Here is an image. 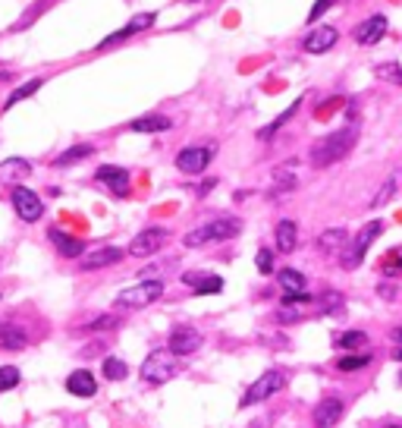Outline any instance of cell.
I'll list each match as a JSON object with an SVG mask.
<instances>
[{"label":"cell","mask_w":402,"mask_h":428,"mask_svg":"<svg viewBox=\"0 0 402 428\" xmlns=\"http://www.w3.org/2000/svg\"><path fill=\"white\" fill-rule=\"evenodd\" d=\"M355 142H358V129L355 126H345V129H336V132H330V136L318 138V142L311 145V151H308V157H311L314 167H330V164L343 161V157L355 148Z\"/></svg>","instance_id":"6da1fadb"},{"label":"cell","mask_w":402,"mask_h":428,"mask_svg":"<svg viewBox=\"0 0 402 428\" xmlns=\"http://www.w3.org/2000/svg\"><path fill=\"white\" fill-rule=\"evenodd\" d=\"M239 230H242V220L239 217H217V220H211V224H204V227L188 230L182 243H186L188 249H195V245L214 243V239H232V236H239Z\"/></svg>","instance_id":"7a4b0ae2"},{"label":"cell","mask_w":402,"mask_h":428,"mask_svg":"<svg viewBox=\"0 0 402 428\" xmlns=\"http://www.w3.org/2000/svg\"><path fill=\"white\" fill-rule=\"evenodd\" d=\"M383 233V220H371V224H364L362 230L355 233V239H352V245L343 252V258H339V264H343L345 271L358 268V264L364 262V252L371 249V243H374L377 236Z\"/></svg>","instance_id":"3957f363"},{"label":"cell","mask_w":402,"mask_h":428,"mask_svg":"<svg viewBox=\"0 0 402 428\" xmlns=\"http://www.w3.org/2000/svg\"><path fill=\"white\" fill-rule=\"evenodd\" d=\"M163 296V283L161 280H142L135 287H126L117 293V306L119 308H144L151 302H157Z\"/></svg>","instance_id":"277c9868"},{"label":"cell","mask_w":402,"mask_h":428,"mask_svg":"<svg viewBox=\"0 0 402 428\" xmlns=\"http://www.w3.org/2000/svg\"><path fill=\"white\" fill-rule=\"evenodd\" d=\"M176 375V352L170 350H154L148 359L142 362V378L148 384H167Z\"/></svg>","instance_id":"5b68a950"},{"label":"cell","mask_w":402,"mask_h":428,"mask_svg":"<svg viewBox=\"0 0 402 428\" xmlns=\"http://www.w3.org/2000/svg\"><path fill=\"white\" fill-rule=\"evenodd\" d=\"M286 384V378H283V371H276V369H270V371H264L261 378H255V384H251L248 390H245V397H242V406H251V403H261V400H267V397H274L276 390Z\"/></svg>","instance_id":"8992f818"},{"label":"cell","mask_w":402,"mask_h":428,"mask_svg":"<svg viewBox=\"0 0 402 428\" xmlns=\"http://www.w3.org/2000/svg\"><path fill=\"white\" fill-rule=\"evenodd\" d=\"M211 157H214V145H188V148H182L176 155V167L182 173H201L211 164Z\"/></svg>","instance_id":"52a82bcc"},{"label":"cell","mask_w":402,"mask_h":428,"mask_svg":"<svg viewBox=\"0 0 402 428\" xmlns=\"http://www.w3.org/2000/svg\"><path fill=\"white\" fill-rule=\"evenodd\" d=\"M13 208H16V214L25 224H31V220H38L44 214V201L38 199V192H31L25 186H13Z\"/></svg>","instance_id":"ba28073f"},{"label":"cell","mask_w":402,"mask_h":428,"mask_svg":"<svg viewBox=\"0 0 402 428\" xmlns=\"http://www.w3.org/2000/svg\"><path fill=\"white\" fill-rule=\"evenodd\" d=\"M163 243H167V230H163V227H148V230H142L129 243V255L148 258V255H154V252H161Z\"/></svg>","instance_id":"9c48e42d"},{"label":"cell","mask_w":402,"mask_h":428,"mask_svg":"<svg viewBox=\"0 0 402 428\" xmlns=\"http://www.w3.org/2000/svg\"><path fill=\"white\" fill-rule=\"evenodd\" d=\"M154 13H135V16L129 19V22L123 25V29H117L113 35H107V38H100V44H98V50H104V48H113V44H119V41H126V38H132V35H138V31H144V29H151L154 25Z\"/></svg>","instance_id":"30bf717a"},{"label":"cell","mask_w":402,"mask_h":428,"mask_svg":"<svg viewBox=\"0 0 402 428\" xmlns=\"http://www.w3.org/2000/svg\"><path fill=\"white\" fill-rule=\"evenodd\" d=\"M94 180L104 183L107 189H110L113 195H129V173H126L123 167H117V164H100L98 173H94Z\"/></svg>","instance_id":"8fae6325"},{"label":"cell","mask_w":402,"mask_h":428,"mask_svg":"<svg viewBox=\"0 0 402 428\" xmlns=\"http://www.w3.org/2000/svg\"><path fill=\"white\" fill-rule=\"evenodd\" d=\"M170 350H173L176 356H192V352L201 350V334L195 331V327H186V324L173 327V331H170Z\"/></svg>","instance_id":"7c38bea8"},{"label":"cell","mask_w":402,"mask_h":428,"mask_svg":"<svg viewBox=\"0 0 402 428\" xmlns=\"http://www.w3.org/2000/svg\"><path fill=\"white\" fill-rule=\"evenodd\" d=\"M387 16H380V13H374V16H368L364 22L355 25V41L362 44V48H371V44H377L383 35H387Z\"/></svg>","instance_id":"4fadbf2b"},{"label":"cell","mask_w":402,"mask_h":428,"mask_svg":"<svg viewBox=\"0 0 402 428\" xmlns=\"http://www.w3.org/2000/svg\"><path fill=\"white\" fill-rule=\"evenodd\" d=\"M339 31L333 29V25H318V29H311L305 35V41H302V48L308 50V54H327V50L336 44Z\"/></svg>","instance_id":"5bb4252c"},{"label":"cell","mask_w":402,"mask_h":428,"mask_svg":"<svg viewBox=\"0 0 402 428\" xmlns=\"http://www.w3.org/2000/svg\"><path fill=\"white\" fill-rule=\"evenodd\" d=\"M343 400L339 397H327V400H320L318 406H314L311 419H314V428H333L339 419H343Z\"/></svg>","instance_id":"9a60e30c"},{"label":"cell","mask_w":402,"mask_h":428,"mask_svg":"<svg viewBox=\"0 0 402 428\" xmlns=\"http://www.w3.org/2000/svg\"><path fill=\"white\" fill-rule=\"evenodd\" d=\"M119 258H123V249H117V245H104V249L85 252V255L79 258V268H82V271H98V268H110V264H117Z\"/></svg>","instance_id":"2e32d148"},{"label":"cell","mask_w":402,"mask_h":428,"mask_svg":"<svg viewBox=\"0 0 402 428\" xmlns=\"http://www.w3.org/2000/svg\"><path fill=\"white\" fill-rule=\"evenodd\" d=\"M47 239L57 245V252H60L63 258H82L85 255V243L75 236H66L63 230H57V227H50L47 230Z\"/></svg>","instance_id":"e0dca14e"},{"label":"cell","mask_w":402,"mask_h":428,"mask_svg":"<svg viewBox=\"0 0 402 428\" xmlns=\"http://www.w3.org/2000/svg\"><path fill=\"white\" fill-rule=\"evenodd\" d=\"M182 283L192 287L195 293H220L223 290V280L217 274H207V271H188V274H182Z\"/></svg>","instance_id":"ac0fdd59"},{"label":"cell","mask_w":402,"mask_h":428,"mask_svg":"<svg viewBox=\"0 0 402 428\" xmlns=\"http://www.w3.org/2000/svg\"><path fill=\"white\" fill-rule=\"evenodd\" d=\"M25 343H29V334H25V327L13 324V321H0V350H25Z\"/></svg>","instance_id":"d6986e66"},{"label":"cell","mask_w":402,"mask_h":428,"mask_svg":"<svg viewBox=\"0 0 402 428\" xmlns=\"http://www.w3.org/2000/svg\"><path fill=\"white\" fill-rule=\"evenodd\" d=\"M66 390H69V394H75V397H94L98 381H94L91 371L79 369V371H73V375L66 378Z\"/></svg>","instance_id":"ffe728a7"},{"label":"cell","mask_w":402,"mask_h":428,"mask_svg":"<svg viewBox=\"0 0 402 428\" xmlns=\"http://www.w3.org/2000/svg\"><path fill=\"white\" fill-rule=\"evenodd\" d=\"M173 126V120L163 117V113H144V117H135L129 123V132H167Z\"/></svg>","instance_id":"44dd1931"},{"label":"cell","mask_w":402,"mask_h":428,"mask_svg":"<svg viewBox=\"0 0 402 428\" xmlns=\"http://www.w3.org/2000/svg\"><path fill=\"white\" fill-rule=\"evenodd\" d=\"M276 236V252H283V255H289V252H295V243H299V230H295L292 220H280L274 230Z\"/></svg>","instance_id":"7402d4cb"},{"label":"cell","mask_w":402,"mask_h":428,"mask_svg":"<svg viewBox=\"0 0 402 428\" xmlns=\"http://www.w3.org/2000/svg\"><path fill=\"white\" fill-rule=\"evenodd\" d=\"M29 173H31V164L25 161V157H6V161L0 164V180L3 183H16Z\"/></svg>","instance_id":"603a6c76"},{"label":"cell","mask_w":402,"mask_h":428,"mask_svg":"<svg viewBox=\"0 0 402 428\" xmlns=\"http://www.w3.org/2000/svg\"><path fill=\"white\" fill-rule=\"evenodd\" d=\"M276 283H280V290L286 296L305 293V274H302V271H295V268H283L280 274H276Z\"/></svg>","instance_id":"cb8c5ba5"},{"label":"cell","mask_w":402,"mask_h":428,"mask_svg":"<svg viewBox=\"0 0 402 428\" xmlns=\"http://www.w3.org/2000/svg\"><path fill=\"white\" fill-rule=\"evenodd\" d=\"M91 155H94V145H88V142L73 145V148H66L63 155L54 157V167H69V164H79V161H85V157H91Z\"/></svg>","instance_id":"d4e9b609"},{"label":"cell","mask_w":402,"mask_h":428,"mask_svg":"<svg viewBox=\"0 0 402 428\" xmlns=\"http://www.w3.org/2000/svg\"><path fill=\"white\" fill-rule=\"evenodd\" d=\"M41 85H44V79H41V76H38V79H29V82H22V85H19V88H13V92H10V98L3 101V110H10V107H16L19 101L31 98V94H35Z\"/></svg>","instance_id":"484cf974"},{"label":"cell","mask_w":402,"mask_h":428,"mask_svg":"<svg viewBox=\"0 0 402 428\" xmlns=\"http://www.w3.org/2000/svg\"><path fill=\"white\" fill-rule=\"evenodd\" d=\"M299 107H302V98H299V101H292V104H289L286 110H283L280 117L274 120V123H267V126H264V129L258 132V138H264V142H267V138H274V136H276V129H283V126H286L289 120L295 117V110H299Z\"/></svg>","instance_id":"4316f807"},{"label":"cell","mask_w":402,"mask_h":428,"mask_svg":"<svg viewBox=\"0 0 402 428\" xmlns=\"http://www.w3.org/2000/svg\"><path fill=\"white\" fill-rule=\"evenodd\" d=\"M345 239H349V233H345L343 227H333V230H327V233H320L318 236V249L320 252H336Z\"/></svg>","instance_id":"83f0119b"},{"label":"cell","mask_w":402,"mask_h":428,"mask_svg":"<svg viewBox=\"0 0 402 428\" xmlns=\"http://www.w3.org/2000/svg\"><path fill=\"white\" fill-rule=\"evenodd\" d=\"M126 375H129V365H126L123 359H117V356L104 359V378H110V381H123Z\"/></svg>","instance_id":"f1b7e54d"},{"label":"cell","mask_w":402,"mask_h":428,"mask_svg":"<svg viewBox=\"0 0 402 428\" xmlns=\"http://www.w3.org/2000/svg\"><path fill=\"white\" fill-rule=\"evenodd\" d=\"M374 76L383 82H393V85H402V63H380V66H374Z\"/></svg>","instance_id":"f546056e"},{"label":"cell","mask_w":402,"mask_h":428,"mask_svg":"<svg viewBox=\"0 0 402 428\" xmlns=\"http://www.w3.org/2000/svg\"><path fill=\"white\" fill-rule=\"evenodd\" d=\"M368 343V334L364 331H345L336 337V346L339 350H355V346H364Z\"/></svg>","instance_id":"4dcf8cb0"},{"label":"cell","mask_w":402,"mask_h":428,"mask_svg":"<svg viewBox=\"0 0 402 428\" xmlns=\"http://www.w3.org/2000/svg\"><path fill=\"white\" fill-rule=\"evenodd\" d=\"M19 369L16 365H0V394H3V390H13L19 384Z\"/></svg>","instance_id":"1f68e13d"},{"label":"cell","mask_w":402,"mask_h":428,"mask_svg":"<svg viewBox=\"0 0 402 428\" xmlns=\"http://www.w3.org/2000/svg\"><path fill=\"white\" fill-rule=\"evenodd\" d=\"M383 274L387 277L402 274V249H389V255L383 258Z\"/></svg>","instance_id":"d6a6232c"},{"label":"cell","mask_w":402,"mask_h":428,"mask_svg":"<svg viewBox=\"0 0 402 428\" xmlns=\"http://www.w3.org/2000/svg\"><path fill=\"white\" fill-rule=\"evenodd\" d=\"M368 362H371V356H339L336 369L339 371H355V369H364Z\"/></svg>","instance_id":"836d02e7"},{"label":"cell","mask_w":402,"mask_h":428,"mask_svg":"<svg viewBox=\"0 0 402 428\" xmlns=\"http://www.w3.org/2000/svg\"><path fill=\"white\" fill-rule=\"evenodd\" d=\"M393 192H396V176H389L387 183H383V189L374 195V201H371V208H383L389 199H393Z\"/></svg>","instance_id":"e575fe53"},{"label":"cell","mask_w":402,"mask_h":428,"mask_svg":"<svg viewBox=\"0 0 402 428\" xmlns=\"http://www.w3.org/2000/svg\"><path fill=\"white\" fill-rule=\"evenodd\" d=\"M292 186H295L292 170H276V173H274V189H276V192H283V189H292Z\"/></svg>","instance_id":"d590c367"},{"label":"cell","mask_w":402,"mask_h":428,"mask_svg":"<svg viewBox=\"0 0 402 428\" xmlns=\"http://www.w3.org/2000/svg\"><path fill=\"white\" fill-rule=\"evenodd\" d=\"M119 324V318L117 315H100V318H94V321H88V331H104V327H117Z\"/></svg>","instance_id":"8d00e7d4"},{"label":"cell","mask_w":402,"mask_h":428,"mask_svg":"<svg viewBox=\"0 0 402 428\" xmlns=\"http://www.w3.org/2000/svg\"><path fill=\"white\" fill-rule=\"evenodd\" d=\"M258 271H261V274H270V271H274V252L270 249L258 252Z\"/></svg>","instance_id":"74e56055"},{"label":"cell","mask_w":402,"mask_h":428,"mask_svg":"<svg viewBox=\"0 0 402 428\" xmlns=\"http://www.w3.org/2000/svg\"><path fill=\"white\" fill-rule=\"evenodd\" d=\"M44 6H47V0H38V3H31V10H29V13H25V16H22V19H19V25H16V29H25V25H31V19H35V16H38V13H41V10H44Z\"/></svg>","instance_id":"f35d334b"},{"label":"cell","mask_w":402,"mask_h":428,"mask_svg":"<svg viewBox=\"0 0 402 428\" xmlns=\"http://www.w3.org/2000/svg\"><path fill=\"white\" fill-rule=\"evenodd\" d=\"M333 3H336V0H314V6H311V13H308V19H311V22H314V19H320Z\"/></svg>","instance_id":"ab89813d"},{"label":"cell","mask_w":402,"mask_h":428,"mask_svg":"<svg viewBox=\"0 0 402 428\" xmlns=\"http://www.w3.org/2000/svg\"><path fill=\"white\" fill-rule=\"evenodd\" d=\"M339 299H343L339 293H324V308H333V312H336V308H339L336 302H339Z\"/></svg>","instance_id":"60d3db41"},{"label":"cell","mask_w":402,"mask_h":428,"mask_svg":"<svg viewBox=\"0 0 402 428\" xmlns=\"http://www.w3.org/2000/svg\"><path fill=\"white\" fill-rule=\"evenodd\" d=\"M393 340H396V343H402V327H396V331H393Z\"/></svg>","instance_id":"b9f144b4"},{"label":"cell","mask_w":402,"mask_h":428,"mask_svg":"<svg viewBox=\"0 0 402 428\" xmlns=\"http://www.w3.org/2000/svg\"><path fill=\"white\" fill-rule=\"evenodd\" d=\"M393 356H396V359H399V362H402V346H399V350H396V352H393Z\"/></svg>","instance_id":"7bdbcfd3"},{"label":"cell","mask_w":402,"mask_h":428,"mask_svg":"<svg viewBox=\"0 0 402 428\" xmlns=\"http://www.w3.org/2000/svg\"><path fill=\"white\" fill-rule=\"evenodd\" d=\"M387 428H402V425H387Z\"/></svg>","instance_id":"ee69618b"}]
</instances>
